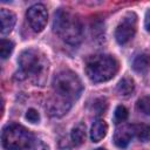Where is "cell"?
<instances>
[{"mask_svg":"<svg viewBox=\"0 0 150 150\" xmlns=\"http://www.w3.org/2000/svg\"><path fill=\"white\" fill-rule=\"evenodd\" d=\"M70 108H71V102L56 95L55 93H53V95L48 97L47 103H46V110L53 117L63 116L64 114L69 111Z\"/></svg>","mask_w":150,"mask_h":150,"instance_id":"obj_8","label":"cell"},{"mask_svg":"<svg viewBox=\"0 0 150 150\" xmlns=\"http://www.w3.org/2000/svg\"><path fill=\"white\" fill-rule=\"evenodd\" d=\"M20 75L23 79H30L34 83H43L45 75L48 71V60L46 55L35 48L25 49L19 56Z\"/></svg>","mask_w":150,"mask_h":150,"instance_id":"obj_2","label":"cell"},{"mask_svg":"<svg viewBox=\"0 0 150 150\" xmlns=\"http://www.w3.org/2000/svg\"><path fill=\"white\" fill-rule=\"evenodd\" d=\"M144 26L148 32H150V9L145 13V19H144Z\"/></svg>","mask_w":150,"mask_h":150,"instance_id":"obj_21","label":"cell"},{"mask_svg":"<svg viewBox=\"0 0 150 150\" xmlns=\"http://www.w3.org/2000/svg\"><path fill=\"white\" fill-rule=\"evenodd\" d=\"M134 136L137 137L141 142H146L150 138V125L145 123H137V124H131Z\"/></svg>","mask_w":150,"mask_h":150,"instance_id":"obj_14","label":"cell"},{"mask_svg":"<svg viewBox=\"0 0 150 150\" xmlns=\"http://www.w3.org/2000/svg\"><path fill=\"white\" fill-rule=\"evenodd\" d=\"M13 49H14V43L12 41L6 39H2L0 41V55L2 60H6L12 54Z\"/></svg>","mask_w":150,"mask_h":150,"instance_id":"obj_16","label":"cell"},{"mask_svg":"<svg viewBox=\"0 0 150 150\" xmlns=\"http://www.w3.org/2000/svg\"><path fill=\"white\" fill-rule=\"evenodd\" d=\"M136 27H137V16L135 13L129 12L127 13L123 19L120 21L115 29V39L120 45H125L129 42L135 33H136Z\"/></svg>","mask_w":150,"mask_h":150,"instance_id":"obj_6","label":"cell"},{"mask_svg":"<svg viewBox=\"0 0 150 150\" xmlns=\"http://www.w3.org/2000/svg\"><path fill=\"white\" fill-rule=\"evenodd\" d=\"M135 90V82L131 77H123L117 84V93L122 97H129Z\"/></svg>","mask_w":150,"mask_h":150,"instance_id":"obj_12","label":"cell"},{"mask_svg":"<svg viewBox=\"0 0 150 150\" xmlns=\"http://www.w3.org/2000/svg\"><path fill=\"white\" fill-rule=\"evenodd\" d=\"M53 90L56 95L68 100L69 102L76 101L83 90L82 82L77 74L71 70H62L53 79Z\"/></svg>","mask_w":150,"mask_h":150,"instance_id":"obj_4","label":"cell"},{"mask_svg":"<svg viewBox=\"0 0 150 150\" xmlns=\"http://www.w3.org/2000/svg\"><path fill=\"white\" fill-rule=\"evenodd\" d=\"M150 68V55L149 54H139L132 61V69L137 73H144Z\"/></svg>","mask_w":150,"mask_h":150,"instance_id":"obj_13","label":"cell"},{"mask_svg":"<svg viewBox=\"0 0 150 150\" xmlns=\"http://www.w3.org/2000/svg\"><path fill=\"white\" fill-rule=\"evenodd\" d=\"M0 21H1V29L0 30H1V34L5 35V34L11 33L12 29L14 28L15 22H16V16L12 11L2 8L0 11Z\"/></svg>","mask_w":150,"mask_h":150,"instance_id":"obj_10","label":"cell"},{"mask_svg":"<svg viewBox=\"0 0 150 150\" xmlns=\"http://www.w3.org/2000/svg\"><path fill=\"white\" fill-rule=\"evenodd\" d=\"M137 109L144 114V115H148L150 116V97L149 96H143L141 97L138 101H137Z\"/></svg>","mask_w":150,"mask_h":150,"instance_id":"obj_17","label":"cell"},{"mask_svg":"<svg viewBox=\"0 0 150 150\" xmlns=\"http://www.w3.org/2000/svg\"><path fill=\"white\" fill-rule=\"evenodd\" d=\"M134 137L132 128L130 124H123L116 128L114 132V143L118 148H125Z\"/></svg>","mask_w":150,"mask_h":150,"instance_id":"obj_9","label":"cell"},{"mask_svg":"<svg viewBox=\"0 0 150 150\" xmlns=\"http://www.w3.org/2000/svg\"><path fill=\"white\" fill-rule=\"evenodd\" d=\"M26 18H27V21H28L30 28L34 32L40 33L45 29L47 21H48L47 8L42 4H35L27 9Z\"/></svg>","mask_w":150,"mask_h":150,"instance_id":"obj_7","label":"cell"},{"mask_svg":"<svg viewBox=\"0 0 150 150\" xmlns=\"http://www.w3.org/2000/svg\"><path fill=\"white\" fill-rule=\"evenodd\" d=\"M27 150H49V146L40 138H35L32 141V143L29 144Z\"/></svg>","mask_w":150,"mask_h":150,"instance_id":"obj_19","label":"cell"},{"mask_svg":"<svg viewBox=\"0 0 150 150\" xmlns=\"http://www.w3.org/2000/svg\"><path fill=\"white\" fill-rule=\"evenodd\" d=\"M108 131V124L103 120H97L93 123L90 128V139L95 143L102 141Z\"/></svg>","mask_w":150,"mask_h":150,"instance_id":"obj_11","label":"cell"},{"mask_svg":"<svg viewBox=\"0 0 150 150\" xmlns=\"http://www.w3.org/2000/svg\"><path fill=\"white\" fill-rule=\"evenodd\" d=\"M95 150H105L104 148H97V149H95Z\"/></svg>","mask_w":150,"mask_h":150,"instance_id":"obj_22","label":"cell"},{"mask_svg":"<svg viewBox=\"0 0 150 150\" xmlns=\"http://www.w3.org/2000/svg\"><path fill=\"white\" fill-rule=\"evenodd\" d=\"M84 69L91 82L101 83L111 80L116 75L118 70V62L111 55L96 54L86 60Z\"/></svg>","mask_w":150,"mask_h":150,"instance_id":"obj_3","label":"cell"},{"mask_svg":"<svg viewBox=\"0 0 150 150\" xmlns=\"http://www.w3.org/2000/svg\"><path fill=\"white\" fill-rule=\"evenodd\" d=\"M26 118L32 123H38L40 121V115H39L38 110H35L34 108H29L26 111Z\"/></svg>","mask_w":150,"mask_h":150,"instance_id":"obj_20","label":"cell"},{"mask_svg":"<svg viewBox=\"0 0 150 150\" xmlns=\"http://www.w3.org/2000/svg\"><path fill=\"white\" fill-rule=\"evenodd\" d=\"M33 139V134L16 123L6 125L1 132V143L6 150H27Z\"/></svg>","mask_w":150,"mask_h":150,"instance_id":"obj_5","label":"cell"},{"mask_svg":"<svg viewBox=\"0 0 150 150\" xmlns=\"http://www.w3.org/2000/svg\"><path fill=\"white\" fill-rule=\"evenodd\" d=\"M54 32L67 43L79 45L83 39V26L77 15L67 8H60L54 15Z\"/></svg>","mask_w":150,"mask_h":150,"instance_id":"obj_1","label":"cell"},{"mask_svg":"<svg viewBox=\"0 0 150 150\" xmlns=\"http://www.w3.org/2000/svg\"><path fill=\"white\" fill-rule=\"evenodd\" d=\"M70 138L71 142L75 145H81L83 144V142L86 141V125L83 123H79L76 124L70 132Z\"/></svg>","mask_w":150,"mask_h":150,"instance_id":"obj_15","label":"cell"},{"mask_svg":"<svg viewBox=\"0 0 150 150\" xmlns=\"http://www.w3.org/2000/svg\"><path fill=\"white\" fill-rule=\"evenodd\" d=\"M114 116H115V121L117 123H122L124 122L127 118H128V109L124 107V105H117L116 109H115V112H114Z\"/></svg>","mask_w":150,"mask_h":150,"instance_id":"obj_18","label":"cell"}]
</instances>
